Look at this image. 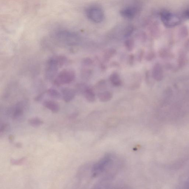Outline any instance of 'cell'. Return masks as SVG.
Returning <instances> with one entry per match:
<instances>
[{"label":"cell","instance_id":"cell-9","mask_svg":"<svg viewBox=\"0 0 189 189\" xmlns=\"http://www.w3.org/2000/svg\"><path fill=\"white\" fill-rule=\"evenodd\" d=\"M43 106L52 112L57 113L60 109L59 105L57 102L53 101H46L44 102Z\"/></svg>","mask_w":189,"mask_h":189},{"label":"cell","instance_id":"cell-7","mask_svg":"<svg viewBox=\"0 0 189 189\" xmlns=\"http://www.w3.org/2000/svg\"><path fill=\"white\" fill-rule=\"evenodd\" d=\"M138 9L137 7L131 6L123 9L120 13L122 16L127 19L134 18L137 13Z\"/></svg>","mask_w":189,"mask_h":189},{"label":"cell","instance_id":"cell-21","mask_svg":"<svg viewBox=\"0 0 189 189\" xmlns=\"http://www.w3.org/2000/svg\"><path fill=\"white\" fill-rule=\"evenodd\" d=\"M133 30H134V29L132 26H128L124 31V36L126 37H127L130 36V35L132 34Z\"/></svg>","mask_w":189,"mask_h":189},{"label":"cell","instance_id":"cell-24","mask_svg":"<svg viewBox=\"0 0 189 189\" xmlns=\"http://www.w3.org/2000/svg\"><path fill=\"white\" fill-rule=\"evenodd\" d=\"M92 63V59L89 58H86L84 59L83 64L85 66H90Z\"/></svg>","mask_w":189,"mask_h":189},{"label":"cell","instance_id":"cell-8","mask_svg":"<svg viewBox=\"0 0 189 189\" xmlns=\"http://www.w3.org/2000/svg\"><path fill=\"white\" fill-rule=\"evenodd\" d=\"M62 98L65 102L68 103L74 99L76 96V91L73 89L65 87L62 91Z\"/></svg>","mask_w":189,"mask_h":189},{"label":"cell","instance_id":"cell-3","mask_svg":"<svg viewBox=\"0 0 189 189\" xmlns=\"http://www.w3.org/2000/svg\"><path fill=\"white\" fill-rule=\"evenodd\" d=\"M112 161V157L110 155H106L102 157L93 167L92 170V176L94 177H97L104 172L111 163Z\"/></svg>","mask_w":189,"mask_h":189},{"label":"cell","instance_id":"cell-5","mask_svg":"<svg viewBox=\"0 0 189 189\" xmlns=\"http://www.w3.org/2000/svg\"><path fill=\"white\" fill-rule=\"evenodd\" d=\"M59 67L56 56L51 58L47 61L46 69H45V76L48 79H52L56 74Z\"/></svg>","mask_w":189,"mask_h":189},{"label":"cell","instance_id":"cell-1","mask_svg":"<svg viewBox=\"0 0 189 189\" xmlns=\"http://www.w3.org/2000/svg\"><path fill=\"white\" fill-rule=\"evenodd\" d=\"M76 78L75 72L71 70H64L57 75L54 80V84L57 86L69 84L73 82Z\"/></svg>","mask_w":189,"mask_h":189},{"label":"cell","instance_id":"cell-18","mask_svg":"<svg viewBox=\"0 0 189 189\" xmlns=\"http://www.w3.org/2000/svg\"><path fill=\"white\" fill-rule=\"evenodd\" d=\"M125 45L128 51L129 52L132 51L134 48V41L132 40H128L125 41Z\"/></svg>","mask_w":189,"mask_h":189},{"label":"cell","instance_id":"cell-2","mask_svg":"<svg viewBox=\"0 0 189 189\" xmlns=\"http://www.w3.org/2000/svg\"><path fill=\"white\" fill-rule=\"evenodd\" d=\"M85 13L89 20L95 23L103 21L104 13L102 9L97 6H91L85 10Z\"/></svg>","mask_w":189,"mask_h":189},{"label":"cell","instance_id":"cell-17","mask_svg":"<svg viewBox=\"0 0 189 189\" xmlns=\"http://www.w3.org/2000/svg\"><path fill=\"white\" fill-rule=\"evenodd\" d=\"M47 93L50 97L55 99L60 98L62 97V94H61L58 91L54 89H50L47 91Z\"/></svg>","mask_w":189,"mask_h":189},{"label":"cell","instance_id":"cell-26","mask_svg":"<svg viewBox=\"0 0 189 189\" xmlns=\"http://www.w3.org/2000/svg\"><path fill=\"white\" fill-rule=\"evenodd\" d=\"M134 55H131L129 56V62L130 64L132 65L134 64Z\"/></svg>","mask_w":189,"mask_h":189},{"label":"cell","instance_id":"cell-6","mask_svg":"<svg viewBox=\"0 0 189 189\" xmlns=\"http://www.w3.org/2000/svg\"><path fill=\"white\" fill-rule=\"evenodd\" d=\"M27 106V103L25 101H21L16 105L14 107L10 109L8 112L11 114L12 118L14 119L20 118L23 115L24 110Z\"/></svg>","mask_w":189,"mask_h":189},{"label":"cell","instance_id":"cell-10","mask_svg":"<svg viewBox=\"0 0 189 189\" xmlns=\"http://www.w3.org/2000/svg\"><path fill=\"white\" fill-rule=\"evenodd\" d=\"M152 75L153 78L157 81H159L162 79L163 77V72L162 66L160 64H157L154 66Z\"/></svg>","mask_w":189,"mask_h":189},{"label":"cell","instance_id":"cell-23","mask_svg":"<svg viewBox=\"0 0 189 189\" xmlns=\"http://www.w3.org/2000/svg\"><path fill=\"white\" fill-rule=\"evenodd\" d=\"M105 81L104 80H101V81H99L96 85L97 88L99 90H102V89L105 88L106 87V83Z\"/></svg>","mask_w":189,"mask_h":189},{"label":"cell","instance_id":"cell-25","mask_svg":"<svg viewBox=\"0 0 189 189\" xmlns=\"http://www.w3.org/2000/svg\"><path fill=\"white\" fill-rule=\"evenodd\" d=\"M154 57V54L152 52H150L147 55L146 57V59L147 60L150 61L152 59H153Z\"/></svg>","mask_w":189,"mask_h":189},{"label":"cell","instance_id":"cell-16","mask_svg":"<svg viewBox=\"0 0 189 189\" xmlns=\"http://www.w3.org/2000/svg\"><path fill=\"white\" fill-rule=\"evenodd\" d=\"M180 186L182 188H189V172L182 178Z\"/></svg>","mask_w":189,"mask_h":189},{"label":"cell","instance_id":"cell-12","mask_svg":"<svg viewBox=\"0 0 189 189\" xmlns=\"http://www.w3.org/2000/svg\"><path fill=\"white\" fill-rule=\"evenodd\" d=\"M85 97L89 102H94L95 100V94L91 88L87 87L84 92Z\"/></svg>","mask_w":189,"mask_h":189},{"label":"cell","instance_id":"cell-29","mask_svg":"<svg viewBox=\"0 0 189 189\" xmlns=\"http://www.w3.org/2000/svg\"><path fill=\"white\" fill-rule=\"evenodd\" d=\"M9 139L10 140V141H13L14 139V137L13 135H10L9 137Z\"/></svg>","mask_w":189,"mask_h":189},{"label":"cell","instance_id":"cell-4","mask_svg":"<svg viewBox=\"0 0 189 189\" xmlns=\"http://www.w3.org/2000/svg\"><path fill=\"white\" fill-rule=\"evenodd\" d=\"M161 18L163 24L168 27H173L177 26L180 24L181 21V17L178 15L168 12H162Z\"/></svg>","mask_w":189,"mask_h":189},{"label":"cell","instance_id":"cell-14","mask_svg":"<svg viewBox=\"0 0 189 189\" xmlns=\"http://www.w3.org/2000/svg\"><path fill=\"white\" fill-rule=\"evenodd\" d=\"M28 123L31 127H37L43 125L44 122L39 118H35L30 119Z\"/></svg>","mask_w":189,"mask_h":189},{"label":"cell","instance_id":"cell-11","mask_svg":"<svg viewBox=\"0 0 189 189\" xmlns=\"http://www.w3.org/2000/svg\"><path fill=\"white\" fill-rule=\"evenodd\" d=\"M113 94L112 93L107 91L100 93L98 94L99 101L103 102H106L111 100Z\"/></svg>","mask_w":189,"mask_h":189},{"label":"cell","instance_id":"cell-13","mask_svg":"<svg viewBox=\"0 0 189 189\" xmlns=\"http://www.w3.org/2000/svg\"><path fill=\"white\" fill-rule=\"evenodd\" d=\"M109 79L112 84L116 86H119L122 84L121 80L118 73H112L110 76Z\"/></svg>","mask_w":189,"mask_h":189},{"label":"cell","instance_id":"cell-27","mask_svg":"<svg viewBox=\"0 0 189 189\" xmlns=\"http://www.w3.org/2000/svg\"><path fill=\"white\" fill-rule=\"evenodd\" d=\"M143 54H144V53H143V51L140 52L139 55H138V60H139V62H141L142 59Z\"/></svg>","mask_w":189,"mask_h":189},{"label":"cell","instance_id":"cell-22","mask_svg":"<svg viewBox=\"0 0 189 189\" xmlns=\"http://www.w3.org/2000/svg\"><path fill=\"white\" fill-rule=\"evenodd\" d=\"M91 74V72L90 70L87 69L83 70L82 72V76H83V78L88 79L90 77Z\"/></svg>","mask_w":189,"mask_h":189},{"label":"cell","instance_id":"cell-20","mask_svg":"<svg viewBox=\"0 0 189 189\" xmlns=\"http://www.w3.org/2000/svg\"><path fill=\"white\" fill-rule=\"evenodd\" d=\"M9 125L7 123H4L2 124L1 126V128H0V134L1 135L5 134V133L7 132L9 128Z\"/></svg>","mask_w":189,"mask_h":189},{"label":"cell","instance_id":"cell-19","mask_svg":"<svg viewBox=\"0 0 189 189\" xmlns=\"http://www.w3.org/2000/svg\"><path fill=\"white\" fill-rule=\"evenodd\" d=\"M26 160L25 157H22L17 160L15 159H12L10 160V163L13 165H20L23 164Z\"/></svg>","mask_w":189,"mask_h":189},{"label":"cell","instance_id":"cell-15","mask_svg":"<svg viewBox=\"0 0 189 189\" xmlns=\"http://www.w3.org/2000/svg\"><path fill=\"white\" fill-rule=\"evenodd\" d=\"M116 51L114 49L110 48L106 50L104 52V59L105 61L108 62L116 53Z\"/></svg>","mask_w":189,"mask_h":189},{"label":"cell","instance_id":"cell-28","mask_svg":"<svg viewBox=\"0 0 189 189\" xmlns=\"http://www.w3.org/2000/svg\"><path fill=\"white\" fill-rule=\"evenodd\" d=\"M16 146L17 148H22V145L21 143H17L16 144Z\"/></svg>","mask_w":189,"mask_h":189}]
</instances>
